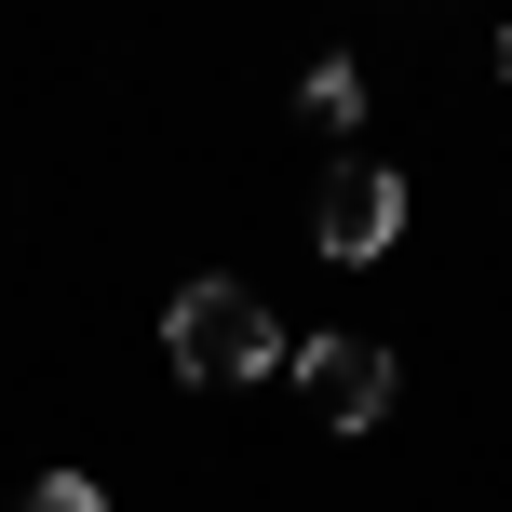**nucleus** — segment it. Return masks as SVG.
<instances>
[{"label":"nucleus","mask_w":512,"mask_h":512,"mask_svg":"<svg viewBox=\"0 0 512 512\" xmlns=\"http://www.w3.org/2000/svg\"><path fill=\"white\" fill-rule=\"evenodd\" d=\"M162 364L176 378H203V391H256V378H283V324H270V297L230 270H203V283H176L162 297Z\"/></svg>","instance_id":"1"},{"label":"nucleus","mask_w":512,"mask_h":512,"mask_svg":"<svg viewBox=\"0 0 512 512\" xmlns=\"http://www.w3.org/2000/svg\"><path fill=\"white\" fill-rule=\"evenodd\" d=\"M310 243H324L337 270L391 256V243H405V176H391V162H337V176H324V203H310Z\"/></svg>","instance_id":"2"},{"label":"nucleus","mask_w":512,"mask_h":512,"mask_svg":"<svg viewBox=\"0 0 512 512\" xmlns=\"http://www.w3.org/2000/svg\"><path fill=\"white\" fill-rule=\"evenodd\" d=\"M391 378H405V364H391L378 337H310L297 351V405L324 418V432H364V418L391 405Z\"/></svg>","instance_id":"3"},{"label":"nucleus","mask_w":512,"mask_h":512,"mask_svg":"<svg viewBox=\"0 0 512 512\" xmlns=\"http://www.w3.org/2000/svg\"><path fill=\"white\" fill-rule=\"evenodd\" d=\"M297 122L310 135H351L364 122V68H351V54H310V68H297Z\"/></svg>","instance_id":"4"},{"label":"nucleus","mask_w":512,"mask_h":512,"mask_svg":"<svg viewBox=\"0 0 512 512\" xmlns=\"http://www.w3.org/2000/svg\"><path fill=\"white\" fill-rule=\"evenodd\" d=\"M27 512H108V486H95V472H41V486H27Z\"/></svg>","instance_id":"5"},{"label":"nucleus","mask_w":512,"mask_h":512,"mask_svg":"<svg viewBox=\"0 0 512 512\" xmlns=\"http://www.w3.org/2000/svg\"><path fill=\"white\" fill-rule=\"evenodd\" d=\"M499 81H512V27H499Z\"/></svg>","instance_id":"6"}]
</instances>
